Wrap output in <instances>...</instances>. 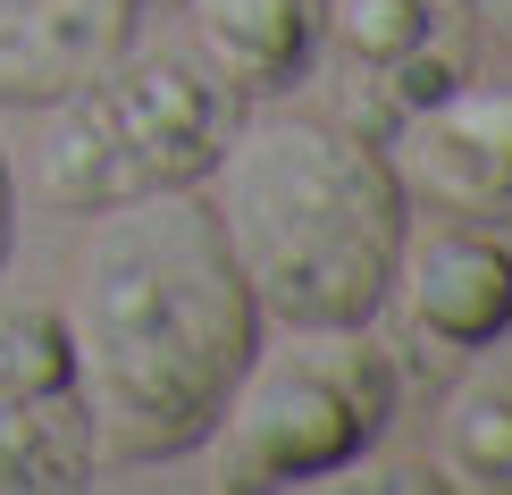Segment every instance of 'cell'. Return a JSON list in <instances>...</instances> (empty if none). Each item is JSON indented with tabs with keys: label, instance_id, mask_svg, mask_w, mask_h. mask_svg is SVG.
Returning <instances> with one entry per match:
<instances>
[{
	"label": "cell",
	"instance_id": "1",
	"mask_svg": "<svg viewBox=\"0 0 512 495\" xmlns=\"http://www.w3.org/2000/svg\"><path fill=\"white\" fill-rule=\"evenodd\" d=\"M59 319L76 336L93 454L110 470L202 454L244 353L269 328L202 185L93 210Z\"/></svg>",
	"mask_w": 512,
	"mask_h": 495
},
{
	"label": "cell",
	"instance_id": "2",
	"mask_svg": "<svg viewBox=\"0 0 512 495\" xmlns=\"http://www.w3.org/2000/svg\"><path fill=\"white\" fill-rule=\"evenodd\" d=\"M202 185L261 319L286 328L378 319L395 252L412 235V202L361 126L252 101Z\"/></svg>",
	"mask_w": 512,
	"mask_h": 495
},
{
	"label": "cell",
	"instance_id": "3",
	"mask_svg": "<svg viewBox=\"0 0 512 495\" xmlns=\"http://www.w3.org/2000/svg\"><path fill=\"white\" fill-rule=\"evenodd\" d=\"M395 412H403V353L378 336V319H353V328L269 319L202 437L210 487L219 495L328 487L336 470L387 445Z\"/></svg>",
	"mask_w": 512,
	"mask_h": 495
},
{
	"label": "cell",
	"instance_id": "4",
	"mask_svg": "<svg viewBox=\"0 0 512 495\" xmlns=\"http://www.w3.org/2000/svg\"><path fill=\"white\" fill-rule=\"evenodd\" d=\"M236 118L244 101L194 51L126 42L110 68L42 101L34 193L59 219H93V210L143 202V193H185L219 168Z\"/></svg>",
	"mask_w": 512,
	"mask_h": 495
},
{
	"label": "cell",
	"instance_id": "5",
	"mask_svg": "<svg viewBox=\"0 0 512 495\" xmlns=\"http://www.w3.org/2000/svg\"><path fill=\"white\" fill-rule=\"evenodd\" d=\"M387 344L403 370H462L512 336V219H437L403 235L387 277Z\"/></svg>",
	"mask_w": 512,
	"mask_h": 495
},
{
	"label": "cell",
	"instance_id": "6",
	"mask_svg": "<svg viewBox=\"0 0 512 495\" xmlns=\"http://www.w3.org/2000/svg\"><path fill=\"white\" fill-rule=\"evenodd\" d=\"M101 470L59 303L0 294V487H84Z\"/></svg>",
	"mask_w": 512,
	"mask_h": 495
},
{
	"label": "cell",
	"instance_id": "7",
	"mask_svg": "<svg viewBox=\"0 0 512 495\" xmlns=\"http://www.w3.org/2000/svg\"><path fill=\"white\" fill-rule=\"evenodd\" d=\"M319 59H336L345 126H361L378 143L395 118H412L429 93H445L462 68H479V34L454 0H328Z\"/></svg>",
	"mask_w": 512,
	"mask_h": 495
},
{
	"label": "cell",
	"instance_id": "8",
	"mask_svg": "<svg viewBox=\"0 0 512 495\" xmlns=\"http://www.w3.org/2000/svg\"><path fill=\"white\" fill-rule=\"evenodd\" d=\"M412 210L445 219H512V76L462 68L412 118L378 135Z\"/></svg>",
	"mask_w": 512,
	"mask_h": 495
},
{
	"label": "cell",
	"instance_id": "9",
	"mask_svg": "<svg viewBox=\"0 0 512 495\" xmlns=\"http://www.w3.org/2000/svg\"><path fill=\"white\" fill-rule=\"evenodd\" d=\"M177 9H185V51L244 110L252 101H294L319 76L328 0H177Z\"/></svg>",
	"mask_w": 512,
	"mask_h": 495
},
{
	"label": "cell",
	"instance_id": "10",
	"mask_svg": "<svg viewBox=\"0 0 512 495\" xmlns=\"http://www.w3.org/2000/svg\"><path fill=\"white\" fill-rule=\"evenodd\" d=\"M143 34V0H0V110H42Z\"/></svg>",
	"mask_w": 512,
	"mask_h": 495
},
{
	"label": "cell",
	"instance_id": "11",
	"mask_svg": "<svg viewBox=\"0 0 512 495\" xmlns=\"http://www.w3.org/2000/svg\"><path fill=\"white\" fill-rule=\"evenodd\" d=\"M429 479L462 495H512V336L445 370L429 412Z\"/></svg>",
	"mask_w": 512,
	"mask_h": 495
},
{
	"label": "cell",
	"instance_id": "12",
	"mask_svg": "<svg viewBox=\"0 0 512 495\" xmlns=\"http://www.w3.org/2000/svg\"><path fill=\"white\" fill-rule=\"evenodd\" d=\"M462 17H471V34L479 42H496V51L512 59V0H454Z\"/></svg>",
	"mask_w": 512,
	"mask_h": 495
},
{
	"label": "cell",
	"instance_id": "13",
	"mask_svg": "<svg viewBox=\"0 0 512 495\" xmlns=\"http://www.w3.org/2000/svg\"><path fill=\"white\" fill-rule=\"evenodd\" d=\"M9 244H17V168L0 152V269H9Z\"/></svg>",
	"mask_w": 512,
	"mask_h": 495
},
{
	"label": "cell",
	"instance_id": "14",
	"mask_svg": "<svg viewBox=\"0 0 512 495\" xmlns=\"http://www.w3.org/2000/svg\"><path fill=\"white\" fill-rule=\"evenodd\" d=\"M143 9H152V0H143Z\"/></svg>",
	"mask_w": 512,
	"mask_h": 495
}]
</instances>
